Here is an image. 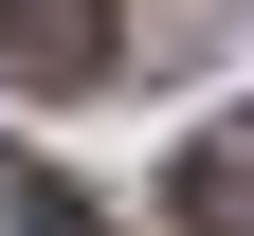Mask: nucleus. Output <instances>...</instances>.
I'll return each instance as SVG.
<instances>
[{
  "label": "nucleus",
  "mask_w": 254,
  "mask_h": 236,
  "mask_svg": "<svg viewBox=\"0 0 254 236\" xmlns=\"http://www.w3.org/2000/svg\"><path fill=\"white\" fill-rule=\"evenodd\" d=\"M0 55H18V91H91L109 73V0H0Z\"/></svg>",
  "instance_id": "f257e3e1"
},
{
  "label": "nucleus",
  "mask_w": 254,
  "mask_h": 236,
  "mask_svg": "<svg viewBox=\"0 0 254 236\" xmlns=\"http://www.w3.org/2000/svg\"><path fill=\"white\" fill-rule=\"evenodd\" d=\"M164 200H182V236H254V127H200L164 163Z\"/></svg>",
  "instance_id": "f03ea898"
},
{
  "label": "nucleus",
  "mask_w": 254,
  "mask_h": 236,
  "mask_svg": "<svg viewBox=\"0 0 254 236\" xmlns=\"http://www.w3.org/2000/svg\"><path fill=\"white\" fill-rule=\"evenodd\" d=\"M37 236H91V218H37Z\"/></svg>",
  "instance_id": "7ed1b4c3"
}]
</instances>
